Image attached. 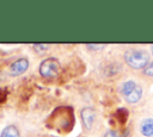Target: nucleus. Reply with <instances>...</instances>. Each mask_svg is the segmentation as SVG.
Segmentation results:
<instances>
[{"label":"nucleus","mask_w":153,"mask_h":137,"mask_svg":"<svg viewBox=\"0 0 153 137\" xmlns=\"http://www.w3.org/2000/svg\"><path fill=\"white\" fill-rule=\"evenodd\" d=\"M140 131L146 137H153V119L147 118L141 123Z\"/></svg>","instance_id":"nucleus-5"},{"label":"nucleus","mask_w":153,"mask_h":137,"mask_svg":"<svg viewBox=\"0 0 153 137\" xmlns=\"http://www.w3.org/2000/svg\"><path fill=\"white\" fill-rule=\"evenodd\" d=\"M136 86H137V85H136L134 81H131V80H130V81H126V82L122 83V86H121V93L126 96V95H128Z\"/></svg>","instance_id":"nucleus-8"},{"label":"nucleus","mask_w":153,"mask_h":137,"mask_svg":"<svg viewBox=\"0 0 153 137\" xmlns=\"http://www.w3.org/2000/svg\"><path fill=\"white\" fill-rule=\"evenodd\" d=\"M104 137H122L121 132L117 130H108L104 135Z\"/></svg>","instance_id":"nucleus-9"},{"label":"nucleus","mask_w":153,"mask_h":137,"mask_svg":"<svg viewBox=\"0 0 153 137\" xmlns=\"http://www.w3.org/2000/svg\"><path fill=\"white\" fill-rule=\"evenodd\" d=\"M152 51H153V45H152Z\"/></svg>","instance_id":"nucleus-11"},{"label":"nucleus","mask_w":153,"mask_h":137,"mask_svg":"<svg viewBox=\"0 0 153 137\" xmlns=\"http://www.w3.org/2000/svg\"><path fill=\"white\" fill-rule=\"evenodd\" d=\"M143 73L146 75H148V76H153V62H151V63L147 64V67L145 68Z\"/></svg>","instance_id":"nucleus-10"},{"label":"nucleus","mask_w":153,"mask_h":137,"mask_svg":"<svg viewBox=\"0 0 153 137\" xmlns=\"http://www.w3.org/2000/svg\"><path fill=\"white\" fill-rule=\"evenodd\" d=\"M60 70H61V64L54 57H48L43 60L39 64V74L43 77H48V79L56 77Z\"/></svg>","instance_id":"nucleus-2"},{"label":"nucleus","mask_w":153,"mask_h":137,"mask_svg":"<svg viewBox=\"0 0 153 137\" xmlns=\"http://www.w3.org/2000/svg\"><path fill=\"white\" fill-rule=\"evenodd\" d=\"M141 96H142V88L137 85L128 95H126L124 96V99H126V101L127 102H129V104H134V102H137L140 99H141Z\"/></svg>","instance_id":"nucleus-6"},{"label":"nucleus","mask_w":153,"mask_h":137,"mask_svg":"<svg viewBox=\"0 0 153 137\" xmlns=\"http://www.w3.org/2000/svg\"><path fill=\"white\" fill-rule=\"evenodd\" d=\"M81 119H82L84 126H85L87 130L91 129L92 125H93V122H94V119H96V112H94V110H93L92 107H88V106L84 107V108L81 110Z\"/></svg>","instance_id":"nucleus-4"},{"label":"nucleus","mask_w":153,"mask_h":137,"mask_svg":"<svg viewBox=\"0 0 153 137\" xmlns=\"http://www.w3.org/2000/svg\"><path fill=\"white\" fill-rule=\"evenodd\" d=\"M124 60L129 67L134 69H141L147 67L149 56L142 49H129L124 52Z\"/></svg>","instance_id":"nucleus-1"},{"label":"nucleus","mask_w":153,"mask_h":137,"mask_svg":"<svg viewBox=\"0 0 153 137\" xmlns=\"http://www.w3.org/2000/svg\"><path fill=\"white\" fill-rule=\"evenodd\" d=\"M27 68H29V61H27V58L22 57V58H18L17 61H14L10 66L8 73L12 76H18V75L24 74L27 70Z\"/></svg>","instance_id":"nucleus-3"},{"label":"nucleus","mask_w":153,"mask_h":137,"mask_svg":"<svg viewBox=\"0 0 153 137\" xmlns=\"http://www.w3.org/2000/svg\"><path fill=\"white\" fill-rule=\"evenodd\" d=\"M0 137H20L18 129L14 125H7L2 131Z\"/></svg>","instance_id":"nucleus-7"}]
</instances>
